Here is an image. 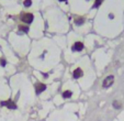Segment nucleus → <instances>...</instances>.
<instances>
[{
  "mask_svg": "<svg viewBox=\"0 0 124 121\" xmlns=\"http://www.w3.org/2000/svg\"><path fill=\"white\" fill-rule=\"evenodd\" d=\"M82 75H84V72H82L81 68H76V69L74 70V73H73V77H74L75 79L80 78Z\"/></svg>",
  "mask_w": 124,
  "mask_h": 121,
  "instance_id": "6",
  "label": "nucleus"
},
{
  "mask_svg": "<svg viewBox=\"0 0 124 121\" xmlns=\"http://www.w3.org/2000/svg\"><path fill=\"white\" fill-rule=\"evenodd\" d=\"M0 64H1V66H6L7 62H6V60H0Z\"/></svg>",
  "mask_w": 124,
  "mask_h": 121,
  "instance_id": "13",
  "label": "nucleus"
},
{
  "mask_svg": "<svg viewBox=\"0 0 124 121\" xmlns=\"http://www.w3.org/2000/svg\"><path fill=\"white\" fill-rule=\"evenodd\" d=\"M45 89H46V85H45V84H42V83H38V84L35 85V93L38 94V95H40L41 93H43Z\"/></svg>",
  "mask_w": 124,
  "mask_h": 121,
  "instance_id": "3",
  "label": "nucleus"
},
{
  "mask_svg": "<svg viewBox=\"0 0 124 121\" xmlns=\"http://www.w3.org/2000/svg\"><path fill=\"white\" fill-rule=\"evenodd\" d=\"M59 1H62V2H63V1H64V2H66V1H67V0H59Z\"/></svg>",
  "mask_w": 124,
  "mask_h": 121,
  "instance_id": "16",
  "label": "nucleus"
},
{
  "mask_svg": "<svg viewBox=\"0 0 124 121\" xmlns=\"http://www.w3.org/2000/svg\"><path fill=\"white\" fill-rule=\"evenodd\" d=\"M24 7H31V5H32V0H24V2H23Z\"/></svg>",
  "mask_w": 124,
  "mask_h": 121,
  "instance_id": "11",
  "label": "nucleus"
},
{
  "mask_svg": "<svg viewBox=\"0 0 124 121\" xmlns=\"http://www.w3.org/2000/svg\"><path fill=\"white\" fill-rule=\"evenodd\" d=\"M85 22V19L84 18H79V19H76L75 20V24L76 26H81V24H84Z\"/></svg>",
  "mask_w": 124,
  "mask_h": 121,
  "instance_id": "8",
  "label": "nucleus"
},
{
  "mask_svg": "<svg viewBox=\"0 0 124 121\" xmlns=\"http://www.w3.org/2000/svg\"><path fill=\"white\" fill-rule=\"evenodd\" d=\"M113 107L116 108V109H120V108L122 107V105L120 101H116V100H115V101H113Z\"/></svg>",
  "mask_w": 124,
  "mask_h": 121,
  "instance_id": "10",
  "label": "nucleus"
},
{
  "mask_svg": "<svg viewBox=\"0 0 124 121\" xmlns=\"http://www.w3.org/2000/svg\"><path fill=\"white\" fill-rule=\"evenodd\" d=\"M113 83H114V76L110 75V76H108L107 78L103 79L102 87H103V88H109L110 86H112V85H113Z\"/></svg>",
  "mask_w": 124,
  "mask_h": 121,
  "instance_id": "1",
  "label": "nucleus"
},
{
  "mask_svg": "<svg viewBox=\"0 0 124 121\" xmlns=\"http://www.w3.org/2000/svg\"><path fill=\"white\" fill-rule=\"evenodd\" d=\"M0 105H1V106H6V107L9 108V109H16V105L13 103V101H11V100L1 101V103H0Z\"/></svg>",
  "mask_w": 124,
  "mask_h": 121,
  "instance_id": "4",
  "label": "nucleus"
},
{
  "mask_svg": "<svg viewBox=\"0 0 124 121\" xmlns=\"http://www.w3.org/2000/svg\"><path fill=\"white\" fill-rule=\"evenodd\" d=\"M19 31H21V32H24V33H28V32H29V26H19Z\"/></svg>",
  "mask_w": 124,
  "mask_h": 121,
  "instance_id": "9",
  "label": "nucleus"
},
{
  "mask_svg": "<svg viewBox=\"0 0 124 121\" xmlns=\"http://www.w3.org/2000/svg\"><path fill=\"white\" fill-rule=\"evenodd\" d=\"M71 50L74 52H80L84 50V43L82 42H76L75 44L71 46Z\"/></svg>",
  "mask_w": 124,
  "mask_h": 121,
  "instance_id": "5",
  "label": "nucleus"
},
{
  "mask_svg": "<svg viewBox=\"0 0 124 121\" xmlns=\"http://www.w3.org/2000/svg\"><path fill=\"white\" fill-rule=\"evenodd\" d=\"M103 2V0H96V2H94V5H93V8H98V7H100L101 6V3Z\"/></svg>",
  "mask_w": 124,
  "mask_h": 121,
  "instance_id": "12",
  "label": "nucleus"
},
{
  "mask_svg": "<svg viewBox=\"0 0 124 121\" xmlns=\"http://www.w3.org/2000/svg\"><path fill=\"white\" fill-rule=\"evenodd\" d=\"M43 76H44L45 78H46V77H48V74H45V73H44V74H43Z\"/></svg>",
  "mask_w": 124,
  "mask_h": 121,
  "instance_id": "14",
  "label": "nucleus"
},
{
  "mask_svg": "<svg viewBox=\"0 0 124 121\" xmlns=\"http://www.w3.org/2000/svg\"><path fill=\"white\" fill-rule=\"evenodd\" d=\"M109 17H110V19H113V17H114V16H113V14H112V13H111V14H110V16H109Z\"/></svg>",
  "mask_w": 124,
  "mask_h": 121,
  "instance_id": "15",
  "label": "nucleus"
},
{
  "mask_svg": "<svg viewBox=\"0 0 124 121\" xmlns=\"http://www.w3.org/2000/svg\"><path fill=\"white\" fill-rule=\"evenodd\" d=\"M21 20L24 22V23L26 24H30L33 22V20H34V17H33L32 13H23L21 16Z\"/></svg>",
  "mask_w": 124,
  "mask_h": 121,
  "instance_id": "2",
  "label": "nucleus"
},
{
  "mask_svg": "<svg viewBox=\"0 0 124 121\" xmlns=\"http://www.w3.org/2000/svg\"><path fill=\"white\" fill-rule=\"evenodd\" d=\"M73 96V93H71V90H66L63 93V98H65V99H67V98H70Z\"/></svg>",
  "mask_w": 124,
  "mask_h": 121,
  "instance_id": "7",
  "label": "nucleus"
}]
</instances>
